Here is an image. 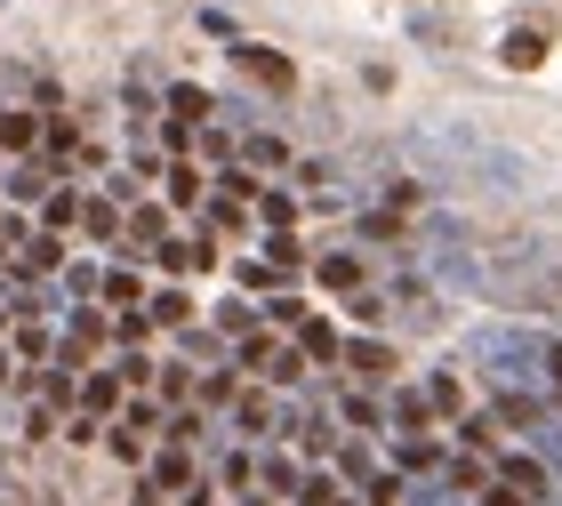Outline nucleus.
Segmentation results:
<instances>
[{
    "label": "nucleus",
    "instance_id": "nucleus-1",
    "mask_svg": "<svg viewBox=\"0 0 562 506\" xmlns=\"http://www.w3.org/2000/svg\"><path fill=\"white\" fill-rule=\"evenodd\" d=\"M547 353H554V338L522 330V322H491V330H474V362L491 370L506 394H539L547 386Z\"/></svg>",
    "mask_w": 562,
    "mask_h": 506
},
{
    "label": "nucleus",
    "instance_id": "nucleus-2",
    "mask_svg": "<svg viewBox=\"0 0 562 506\" xmlns=\"http://www.w3.org/2000/svg\"><path fill=\"white\" fill-rule=\"evenodd\" d=\"M426 266H434V282L442 290H482V258H474V234L458 217H426Z\"/></svg>",
    "mask_w": 562,
    "mask_h": 506
},
{
    "label": "nucleus",
    "instance_id": "nucleus-3",
    "mask_svg": "<svg viewBox=\"0 0 562 506\" xmlns=\"http://www.w3.org/2000/svg\"><path fill=\"white\" fill-rule=\"evenodd\" d=\"M506 491H522V498H547V506L562 498V491L547 483V466H539V459H506Z\"/></svg>",
    "mask_w": 562,
    "mask_h": 506
},
{
    "label": "nucleus",
    "instance_id": "nucleus-4",
    "mask_svg": "<svg viewBox=\"0 0 562 506\" xmlns=\"http://www.w3.org/2000/svg\"><path fill=\"white\" fill-rule=\"evenodd\" d=\"M498 57L515 65V72H530V65L547 57V41H539V33H530V24H522V33H506V41H498Z\"/></svg>",
    "mask_w": 562,
    "mask_h": 506
},
{
    "label": "nucleus",
    "instance_id": "nucleus-5",
    "mask_svg": "<svg viewBox=\"0 0 562 506\" xmlns=\"http://www.w3.org/2000/svg\"><path fill=\"white\" fill-rule=\"evenodd\" d=\"M234 57H241L249 72H258V81H266V89H290V81H297V72H290V65H281V57H266V48H249V41L234 48Z\"/></svg>",
    "mask_w": 562,
    "mask_h": 506
},
{
    "label": "nucleus",
    "instance_id": "nucleus-6",
    "mask_svg": "<svg viewBox=\"0 0 562 506\" xmlns=\"http://www.w3.org/2000/svg\"><path fill=\"white\" fill-rule=\"evenodd\" d=\"M186 314H193L186 290H161V297H153V322H186Z\"/></svg>",
    "mask_w": 562,
    "mask_h": 506
},
{
    "label": "nucleus",
    "instance_id": "nucleus-7",
    "mask_svg": "<svg viewBox=\"0 0 562 506\" xmlns=\"http://www.w3.org/2000/svg\"><path fill=\"white\" fill-rule=\"evenodd\" d=\"M9 193H16V201H41V193H48V169H16Z\"/></svg>",
    "mask_w": 562,
    "mask_h": 506
},
{
    "label": "nucleus",
    "instance_id": "nucleus-8",
    "mask_svg": "<svg viewBox=\"0 0 562 506\" xmlns=\"http://www.w3.org/2000/svg\"><path fill=\"white\" fill-rule=\"evenodd\" d=\"M353 370H362V378H386L394 362H386V346H353Z\"/></svg>",
    "mask_w": 562,
    "mask_h": 506
},
{
    "label": "nucleus",
    "instance_id": "nucleus-9",
    "mask_svg": "<svg viewBox=\"0 0 562 506\" xmlns=\"http://www.w3.org/2000/svg\"><path fill=\"white\" fill-rule=\"evenodd\" d=\"M169 113H186V121H201V113H210V97H201V89H169Z\"/></svg>",
    "mask_w": 562,
    "mask_h": 506
},
{
    "label": "nucleus",
    "instance_id": "nucleus-10",
    "mask_svg": "<svg viewBox=\"0 0 562 506\" xmlns=\"http://www.w3.org/2000/svg\"><path fill=\"white\" fill-rule=\"evenodd\" d=\"M411 506H458V498H450V491H418Z\"/></svg>",
    "mask_w": 562,
    "mask_h": 506
},
{
    "label": "nucleus",
    "instance_id": "nucleus-11",
    "mask_svg": "<svg viewBox=\"0 0 562 506\" xmlns=\"http://www.w3.org/2000/svg\"><path fill=\"white\" fill-rule=\"evenodd\" d=\"M547 386H562V346L547 353Z\"/></svg>",
    "mask_w": 562,
    "mask_h": 506
},
{
    "label": "nucleus",
    "instance_id": "nucleus-12",
    "mask_svg": "<svg viewBox=\"0 0 562 506\" xmlns=\"http://www.w3.org/2000/svg\"><path fill=\"white\" fill-rule=\"evenodd\" d=\"M482 506H515V491H482Z\"/></svg>",
    "mask_w": 562,
    "mask_h": 506
},
{
    "label": "nucleus",
    "instance_id": "nucleus-13",
    "mask_svg": "<svg viewBox=\"0 0 562 506\" xmlns=\"http://www.w3.org/2000/svg\"><path fill=\"white\" fill-rule=\"evenodd\" d=\"M241 506H266V498H241Z\"/></svg>",
    "mask_w": 562,
    "mask_h": 506
}]
</instances>
